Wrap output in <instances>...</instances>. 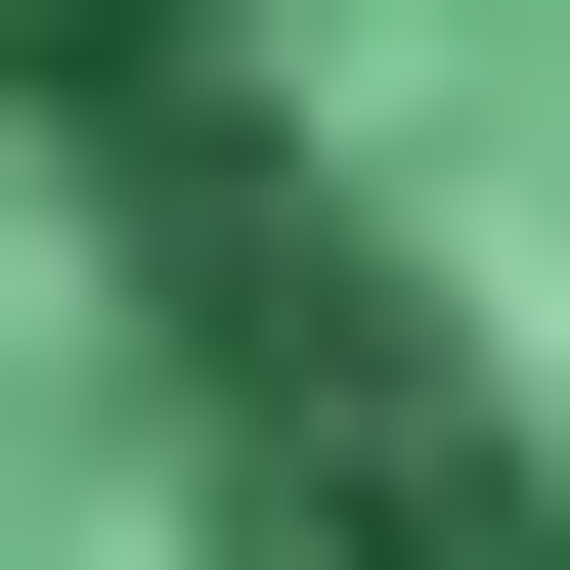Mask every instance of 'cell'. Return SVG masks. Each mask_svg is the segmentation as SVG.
I'll list each match as a JSON object with an SVG mask.
<instances>
[{
  "label": "cell",
  "mask_w": 570,
  "mask_h": 570,
  "mask_svg": "<svg viewBox=\"0 0 570 570\" xmlns=\"http://www.w3.org/2000/svg\"><path fill=\"white\" fill-rule=\"evenodd\" d=\"M0 88L307 570H570V0H0Z\"/></svg>",
  "instance_id": "6da1fadb"
}]
</instances>
